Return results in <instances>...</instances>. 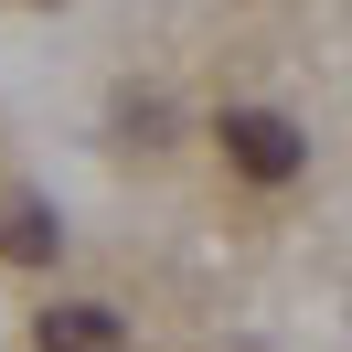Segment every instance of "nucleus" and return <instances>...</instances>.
I'll return each mask as SVG.
<instances>
[{
  "label": "nucleus",
  "instance_id": "nucleus-1",
  "mask_svg": "<svg viewBox=\"0 0 352 352\" xmlns=\"http://www.w3.org/2000/svg\"><path fill=\"white\" fill-rule=\"evenodd\" d=\"M224 160H235L245 182H299L309 171V139L288 129V118H267V107H235L224 118Z\"/></svg>",
  "mask_w": 352,
  "mask_h": 352
},
{
  "label": "nucleus",
  "instance_id": "nucleus-2",
  "mask_svg": "<svg viewBox=\"0 0 352 352\" xmlns=\"http://www.w3.org/2000/svg\"><path fill=\"white\" fill-rule=\"evenodd\" d=\"M32 342L43 352H129V320H118L107 299H65V309L32 320Z\"/></svg>",
  "mask_w": 352,
  "mask_h": 352
},
{
  "label": "nucleus",
  "instance_id": "nucleus-3",
  "mask_svg": "<svg viewBox=\"0 0 352 352\" xmlns=\"http://www.w3.org/2000/svg\"><path fill=\"white\" fill-rule=\"evenodd\" d=\"M54 245H65V224L43 203H0V256L11 267H54Z\"/></svg>",
  "mask_w": 352,
  "mask_h": 352
}]
</instances>
